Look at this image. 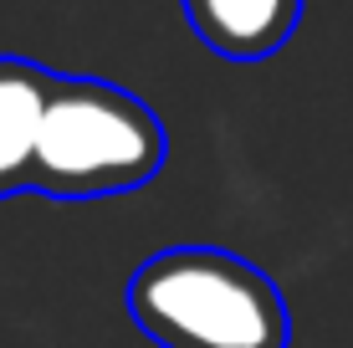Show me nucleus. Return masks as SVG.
<instances>
[{
  "instance_id": "20e7f679",
  "label": "nucleus",
  "mask_w": 353,
  "mask_h": 348,
  "mask_svg": "<svg viewBox=\"0 0 353 348\" xmlns=\"http://www.w3.org/2000/svg\"><path fill=\"white\" fill-rule=\"evenodd\" d=\"M52 82L57 72L36 67L26 57H0V200L31 190L36 139H41Z\"/></svg>"
},
{
  "instance_id": "7ed1b4c3",
  "label": "nucleus",
  "mask_w": 353,
  "mask_h": 348,
  "mask_svg": "<svg viewBox=\"0 0 353 348\" xmlns=\"http://www.w3.org/2000/svg\"><path fill=\"white\" fill-rule=\"evenodd\" d=\"M185 21L215 57L261 62L292 41L302 0H185Z\"/></svg>"
},
{
  "instance_id": "f257e3e1",
  "label": "nucleus",
  "mask_w": 353,
  "mask_h": 348,
  "mask_svg": "<svg viewBox=\"0 0 353 348\" xmlns=\"http://www.w3.org/2000/svg\"><path fill=\"white\" fill-rule=\"evenodd\" d=\"M128 313L159 348H287L276 282L221 246L154 251L128 282Z\"/></svg>"
},
{
  "instance_id": "f03ea898",
  "label": "nucleus",
  "mask_w": 353,
  "mask_h": 348,
  "mask_svg": "<svg viewBox=\"0 0 353 348\" xmlns=\"http://www.w3.org/2000/svg\"><path fill=\"white\" fill-rule=\"evenodd\" d=\"M169 159V134L143 98L103 77H57L36 139L31 190L97 200L149 185Z\"/></svg>"
}]
</instances>
